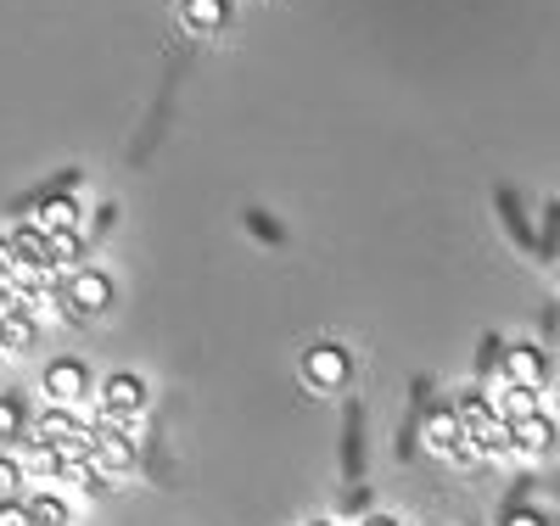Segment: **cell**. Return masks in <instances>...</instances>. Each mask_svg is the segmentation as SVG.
Segmentation results:
<instances>
[{
    "mask_svg": "<svg viewBox=\"0 0 560 526\" xmlns=\"http://www.w3.org/2000/svg\"><path fill=\"white\" fill-rule=\"evenodd\" d=\"M179 17H185V28H191V34H219L230 23V0H185Z\"/></svg>",
    "mask_w": 560,
    "mask_h": 526,
    "instance_id": "2e32d148",
    "label": "cell"
},
{
    "mask_svg": "<svg viewBox=\"0 0 560 526\" xmlns=\"http://www.w3.org/2000/svg\"><path fill=\"white\" fill-rule=\"evenodd\" d=\"M499 526H544V515H538V510H504Z\"/></svg>",
    "mask_w": 560,
    "mask_h": 526,
    "instance_id": "f546056e",
    "label": "cell"
},
{
    "mask_svg": "<svg viewBox=\"0 0 560 526\" xmlns=\"http://www.w3.org/2000/svg\"><path fill=\"white\" fill-rule=\"evenodd\" d=\"M96 465L102 476H129L135 470V437H124V425H102L96 432Z\"/></svg>",
    "mask_w": 560,
    "mask_h": 526,
    "instance_id": "30bf717a",
    "label": "cell"
},
{
    "mask_svg": "<svg viewBox=\"0 0 560 526\" xmlns=\"http://www.w3.org/2000/svg\"><path fill=\"white\" fill-rule=\"evenodd\" d=\"M18 269H23V253H18V242H12V235H0V274L12 280Z\"/></svg>",
    "mask_w": 560,
    "mask_h": 526,
    "instance_id": "83f0119b",
    "label": "cell"
},
{
    "mask_svg": "<svg viewBox=\"0 0 560 526\" xmlns=\"http://www.w3.org/2000/svg\"><path fill=\"white\" fill-rule=\"evenodd\" d=\"M538 258H560V202H544V230H538Z\"/></svg>",
    "mask_w": 560,
    "mask_h": 526,
    "instance_id": "603a6c76",
    "label": "cell"
},
{
    "mask_svg": "<svg viewBox=\"0 0 560 526\" xmlns=\"http://www.w3.org/2000/svg\"><path fill=\"white\" fill-rule=\"evenodd\" d=\"M504 381H510V387H538V393H544V381H549L544 348H533V342L504 348Z\"/></svg>",
    "mask_w": 560,
    "mask_h": 526,
    "instance_id": "9c48e42d",
    "label": "cell"
},
{
    "mask_svg": "<svg viewBox=\"0 0 560 526\" xmlns=\"http://www.w3.org/2000/svg\"><path fill=\"white\" fill-rule=\"evenodd\" d=\"M465 437L477 443V454H482V459H504V454H516V437H510V420H499V414L471 420V425H465Z\"/></svg>",
    "mask_w": 560,
    "mask_h": 526,
    "instance_id": "4fadbf2b",
    "label": "cell"
},
{
    "mask_svg": "<svg viewBox=\"0 0 560 526\" xmlns=\"http://www.w3.org/2000/svg\"><path fill=\"white\" fill-rule=\"evenodd\" d=\"M493 208H499V224H504V235H510V247H516V253H538V230H533V219H527V208H522L516 190L493 185Z\"/></svg>",
    "mask_w": 560,
    "mask_h": 526,
    "instance_id": "277c9868",
    "label": "cell"
},
{
    "mask_svg": "<svg viewBox=\"0 0 560 526\" xmlns=\"http://www.w3.org/2000/svg\"><path fill=\"white\" fill-rule=\"evenodd\" d=\"M28 476H62V448L28 443Z\"/></svg>",
    "mask_w": 560,
    "mask_h": 526,
    "instance_id": "cb8c5ba5",
    "label": "cell"
},
{
    "mask_svg": "<svg viewBox=\"0 0 560 526\" xmlns=\"http://www.w3.org/2000/svg\"><path fill=\"white\" fill-rule=\"evenodd\" d=\"M39 230H79V208L62 197V202H51V208H45L39 213Z\"/></svg>",
    "mask_w": 560,
    "mask_h": 526,
    "instance_id": "d4e9b609",
    "label": "cell"
},
{
    "mask_svg": "<svg viewBox=\"0 0 560 526\" xmlns=\"http://www.w3.org/2000/svg\"><path fill=\"white\" fill-rule=\"evenodd\" d=\"M359 526H404V521H398V515H364Z\"/></svg>",
    "mask_w": 560,
    "mask_h": 526,
    "instance_id": "4dcf8cb0",
    "label": "cell"
},
{
    "mask_svg": "<svg viewBox=\"0 0 560 526\" xmlns=\"http://www.w3.org/2000/svg\"><path fill=\"white\" fill-rule=\"evenodd\" d=\"M73 437H90V425H84L68 404L39 409V414H34V425H28V443H51V448H62V443H73Z\"/></svg>",
    "mask_w": 560,
    "mask_h": 526,
    "instance_id": "8992f818",
    "label": "cell"
},
{
    "mask_svg": "<svg viewBox=\"0 0 560 526\" xmlns=\"http://www.w3.org/2000/svg\"><path fill=\"white\" fill-rule=\"evenodd\" d=\"M0 526H34L28 504L23 499H0Z\"/></svg>",
    "mask_w": 560,
    "mask_h": 526,
    "instance_id": "4316f807",
    "label": "cell"
},
{
    "mask_svg": "<svg viewBox=\"0 0 560 526\" xmlns=\"http://www.w3.org/2000/svg\"><path fill=\"white\" fill-rule=\"evenodd\" d=\"M510 437H516V454H522V459H544V454L555 448V437H560V432H555V420L538 409V414H527V420L510 425Z\"/></svg>",
    "mask_w": 560,
    "mask_h": 526,
    "instance_id": "8fae6325",
    "label": "cell"
},
{
    "mask_svg": "<svg viewBox=\"0 0 560 526\" xmlns=\"http://www.w3.org/2000/svg\"><path fill=\"white\" fill-rule=\"evenodd\" d=\"M308 526H337V521H308Z\"/></svg>",
    "mask_w": 560,
    "mask_h": 526,
    "instance_id": "1f68e13d",
    "label": "cell"
},
{
    "mask_svg": "<svg viewBox=\"0 0 560 526\" xmlns=\"http://www.w3.org/2000/svg\"><path fill=\"white\" fill-rule=\"evenodd\" d=\"M12 242H18V253H23L28 269H51V264H45V230H39V224H18Z\"/></svg>",
    "mask_w": 560,
    "mask_h": 526,
    "instance_id": "44dd1931",
    "label": "cell"
},
{
    "mask_svg": "<svg viewBox=\"0 0 560 526\" xmlns=\"http://www.w3.org/2000/svg\"><path fill=\"white\" fill-rule=\"evenodd\" d=\"M34 337H39V325H34V314H28V308H18V314H0V348H7V353L34 348Z\"/></svg>",
    "mask_w": 560,
    "mask_h": 526,
    "instance_id": "ac0fdd59",
    "label": "cell"
},
{
    "mask_svg": "<svg viewBox=\"0 0 560 526\" xmlns=\"http://www.w3.org/2000/svg\"><path fill=\"white\" fill-rule=\"evenodd\" d=\"M420 443L438 448L443 459H454V448L465 443V420H459V409H454V404H432L427 420H420Z\"/></svg>",
    "mask_w": 560,
    "mask_h": 526,
    "instance_id": "52a82bcc",
    "label": "cell"
},
{
    "mask_svg": "<svg viewBox=\"0 0 560 526\" xmlns=\"http://www.w3.org/2000/svg\"><path fill=\"white\" fill-rule=\"evenodd\" d=\"M18 482H23V465L0 454V499H18Z\"/></svg>",
    "mask_w": 560,
    "mask_h": 526,
    "instance_id": "484cf974",
    "label": "cell"
},
{
    "mask_svg": "<svg viewBox=\"0 0 560 526\" xmlns=\"http://www.w3.org/2000/svg\"><path fill=\"white\" fill-rule=\"evenodd\" d=\"M342 476L353 488L364 482V404H348V420H342Z\"/></svg>",
    "mask_w": 560,
    "mask_h": 526,
    "instance_id": "5bb4252c",
    "label": "cell"
},
{
    "mask_svg": "<svg viewBox=\"0 0 560 526\" xmlns=\"http://www.w3.org/2000/svg\"><path fill=\"white\" fill-rule=\"evenodd\" d=\"M242 224H247V235H258L264 247H287V242H292V230L280 224L275 213H264V208H247V213H242Z\"/></svg>",
    "mask_w": 560,
    "mask_h": 526,
    "instance_id": "d6986e66",
    "label": "cell"
},
{
    "mask_svg": "<svg viewBox=\"0 0 560 526\" xmlns=\"http://www.w3.org/2000/svg\"><path fill=\"white\" fill-rule=\"evenodd\" d=\"M28 404L18 393H0V443H28Z\"/></svg>",
    "mask_w": 560,
    "mask_h": 526,
    "instance_id": "e0dca14e",
    "label": "cell"
},
{
    "mask_svg": "<svg viewBox=\"0 0 560 526\" xmlns=\"http://www.w3.org/2000/svg\"><path fill=\"white\" fill-rule=\"evenodd\" d=\"M90 235L84 230H45V264L51 269H84Z\"/></svg>",
    "mask_w": 560,
    "mask_h": 526,
    "instance_id": "7c38bea8",
    "label": "cell"
},
{
    "mask_svg": "<svg viewBox=\"0 0 560 526\" xmlns=\"http://www.w3.org/2000/svg\"><path fill=\"white\" fill-rule=\"evenodd\" d=\"M140 409H147V381H140V375H107L102 381V420L107 425H129Z\"/></svg>",
    "mask_w": 560,
    "mask_h": 526,
    "instance_id": "3957f363",
    "label": "cell"
},
{
    "mask_svg": "<svg viewBox=\"0 0 560 526\" xmlns=\"http://www.w3.org/2000/svg\"><path fill=\"white\" fill-rule=\"evenodd\" d=\"M79 185H84V168H62V174H51V179H39L34 190H23V197H12V202H7V213H18V219H28V208H34V213H45V208L62 202L68 190H79Z\"/></svg>",
    "mask_w": 560,
    "mask_h": 526,
    "instance_id": "5b68a950",
    "label": "cell"
},
{
    "mask_svg": "<svg viewBox=\"0 0 560 526\" xmlns=\"http://www.w3.org/2000/svg\"><path fill=\"white\" fill-rule=\"evenodd\" d=\"M0 292H7V274H0Z\"/></svg>",
    "mask_w": 560,
    "mask_h": 526,
    "instance_id": "d6a6232c",
    "label": "cell"
},
{
    "mask_svg": "<svg viewBox=\"0 0 560 526\" xmlns=\"http://www.w3.org/2000/svg\"><path fill=\"white\" fill-rule=\"evenodd\" d=\"M62 303H68V319H90V314H107L113 308V274H102V269H73V280H68V292H62Z\"/></svg>",
    "mask_w": 560,
    "mask_h": 526,
    "instance_id": "7a4b0ae2",
    "label": "cell"
},
{
    "mask_svg": "<svg viewBox=\"0 0 560 526\" xmlns=\"http://www.w3.org/2000/svg\"><path fill=\"white\" fill-rule=\"evenodd\" d=\"M28 515H34V526H68L73 521V510H68L62 493H34L28 499Z\"/></svg>",
    "mask_w": 560,
    "mask_h": 526,
    "instance_id": "ffe728a7",
    "label": "cell"
},
{
    "mask_svg": "<svg viewBox=\"0 0 560 526\" xmlns=\"http://www.w3.org/2000/svg\"><path fill=\"white\" fill-rule=\"evenodd\" d=\"M477 370L493 381V387H499V381H504V342L493 337V330H488V337H482V348H477Z\"/></svg>",
    "mask_w": 560,
    "mask_h": 526,
    "instance_id": "7402d4cb",
    "label": "cell"
},
{
    "mask_svg": "<svg viewBox=\"0 0 560 526\" xmlns=\"http://www.w3.org/2000/svg\"><path fill=\"white\" fill-rule=\"evenodd\" d=\"M538 409H544L538 387H510V381H499V387H493V414L510 420V425L527 420V414H538Z\"/></svg>",
    "mask_w": 560,
    "mask_h": 526,
    "instance_id": "9a60e30c",
    "label": "cell"
},
{
    "mask_svg": "<svg viewBox=\"0 0 560 526\" xmlns=\"http://www.w3.org/2000/svg\"><path fill=\"white\" fill-rule=\"evenodd\" d=\"M118 224V202H102L96 213H90V235H107Z\"/></svg>",
    "mask_w": 560,
    "mask_h": 526,
    "instance_id": "f1b7e54d",
    "label": "cell"
},
{
    "mask_svg": "<svg viewBox=\"0 0 560 526\" xmlns=\"http://www.w3.org/2000/svg\"><path fill=\"white\" fill-rule=\"evenodd\" d=\"M348 375H353V359H348L342 342H314L303 353V387L308 393H342Z\"/></svg>",
    "mask_w": 560,
    "mask_h": 526,
    "instance_id": "6da1fadb",
    "label": "cell"
},
{
    "mask_svg": "<svg viewBox=\"0 0 560 526\" xmlns=\"http://www.w3.org/2000/svg\"><path fill=\"white\" fill-rule=\"evenodd\" d=\"M39 393L51 398V404H73L79 393H90V370L79 359H51L39 370Z\"/></svg>",
    "mask_w": 560,
    "mask_h": 526,
    "instance_id": "ba28073f",
    "label": "cell"
}]
</instances>
